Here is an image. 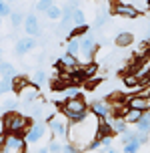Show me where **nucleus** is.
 Here are the masks:
<instances>
[{"label": "nucleus", "mask_w": 150, "mask_h": 153, "mask_svg": "<svg viewBox=\"0 0 150 153\" xmlns=\"http://www.w3.org/2000/svg\"><path fill=\"white\" fill-rule=\"evenodd\" d=\"M98 123H100V119L92 113H88V117L84 121L72 123L70 129H68V139H70L68 143L78 147L80 151L86 149L94 139H98Z\"/></svg>", "instance_id": "f257e3e1"}, {"label": "nucleus", "mask_w": 150, "mask_h": 153, "mask_svg": "<svg viewBox=\"0 0 150 153\" xmlns=\"http://www.w3.org/2000/svg\"><path fill=\"white\" fill-rule=\"evenodd\" d=\"M2 127H4V135L26 137V131L30 127V117L18 113V111L4 113V117H2Z\"/></svg>", "instance_id": "f03ea898"}, {"label": "nucleus", "mask_w": 150, "mask_h": 153, "mask_svg": "<svg viewBox=\"0 0 150 153\" xmlns=\"http://www.w3.org/2000/svg\"><path fill=\"white\" fill-rule=\"evenodd\" d=\"M60 109H62V113L68 117V121H70V125L72 123H80L84 121L86 117H88V105H86V101L78 95V97H74V99H66L62 101V105H60Z\"/></svg>", "instance_id": "7ed1b4c3"}, {"label": "nucleus", "mask_w": 150, "mask_h": 153, "mask_svg": "<svg viewBox=\"0 0 150 153\" xmlns=\"http://www.w3.org/2000/svg\"><path fill=\"white\" fill-rule=\"evenodd\" d=\"M96 48H98V45H96V40H94V34H86V36H82L80 38V59H82V62L86 65L88 62L90 65V61H92V56H94V53H96Z\"/></svg>", "instance_id": "20e7f679"}, {"label": "nucleus", "mask_w": 150, "mask_h": 153, "mask_svg": "<svg viewBox=\"0 0 150 153\" xmlns=\"http://www.w3.org/2000/svg\"><path fill=\"white\" fill-rule=\"evenodd\" d=\"M112 12L116 16H124V18H130V20L138 18V14H140L138 8H134L132 4H126V2H120V0H112Z\"/></svg>", "instance_id": "39448f33"}, {"label": "nucleus", "mask_w": 150, "mask_h": 153, "mask_svg": "<svg viewBox=\"0 0 150 153\" xmlns=\"http://www.w3.org/2000/svg\"><path fill=\"white\" fill-rule=\"evenodd\" d=\"M46 129H48V125H46L44 121H36V123H32L28 127V131H26V141L28 143H38L40 139L46 135Z\"/></svg>", "instance_id": "423d86ee"}, {"label": "nucleus", "mask_w": 150, "mask_h": 153, "mask_svg": "<svg viewBox=\"0 0 150 153\" xmlns=\"http://www.w3.org/2000/svg\"><path fill=\"white\" fill-rule=\"evenodd\" d=\"M88 111L92 115H96L98 119H108L110 113H112V107H110V103H108V101L96 99V101H92V103L88 105Z\"/></svg>", "instance_id": "0eeeda50"}, {"label": "nucleus", "mask_w": 150, "mask_h": 153, "mask_svg": "<svg viewBox=\"0 0 150 153\" xmlns=\"http://www.w3.org/2000/svg\"><path fill=\"white\" fill-rule=\"evenodd\" d=\"M26 143H28V141H26L24 137L6 135V141H4V149H2V151H6V153H24Z\"/></svg>", "instance_id": "6e6552de"}, {"label": "nucleus", "mask_w": 150, "mask_h": 153, "mask_svg": "<svg viewBox=\"0 0 150 153\" xmlns=\"http://www.w3.org/2000/svg\"><path fill=\"white\" fill-rule=\"evenodd\" d=\"M36 46H38V38H34V36H22V38H18V40H16L14 54L22 56V54L30 53V51H34Z\"/></svg>", "instance_id": "1a4fd4ad"}, {"label": "nucleus", "mask_w": 150, "mask_h": 153, "mask_svg": "<svg viewBox=\"0 0 150 153\" xmlns=\"http://www.w3.org/2000/svg\"><path fill=\"white\" fill-rule=\"evenodd\" d=\"M128 109H138V111H150V97H142V95H134V97H128L126 101Z\"/></svg>", "instance_id": "9d476101"}, {"label": "nucleus", "mask_w": 150, "mask_h": 153, "mask_svg": "<svg viewBox=\"0 0 150 153\" xmlns=\"http://www.w3.org/2000/svg\"><path fill=\"white\" fill-rule=\"evenodd\" d=\"M24 32L28 36H38L40 34V22H38V16L34 12L26 14V18H24Z\"/></svg>", "instance_id": "9b49d317"}, {"label": "nucleus", "mask_w": 150, "mask_h": 153, "mask_svg": "<svg viewBox=\"0 0 150 153\" xmlns=\"http://www.w3.org/2000/svg\"><path fill=\"white\" fill-rule=\"evenodd\" d=\"M56 67L68 71V73H74V71L80 69V61H78L76 56H72V54H62V59L56 62Z\"/></svg>", "instance_id": "f8f14e48"}, {"label": "nucleus", "mask_w": 150, "mask_h": 153, "mask_svg": "<svg viewBox=\"0 0 150 153\" xmlns=\"http://www.w3.org/2000/svg\"><path fill=\"white\" fill-rule=\"evenodd\" d=\"M46 125H48V129L52 131V133H56L58 137H68V127H66V125H64L62 121L54 119V115L46 119Z\"/></svg>", "instance_id": "ddd939ff"}, {"label": "nucleus", "mask_w": 150, "mask_h": 153, "mask_svg": "<svg viewBox=\"0 0 150 153\" xmlns=\"http://www.w3.org/2000/svg\"><path fill=\"white\" fill-rule=\"evenodd\" d=\"M20 101H22L26 107H30L32 103H36V101H38V87L30 85L28 89H24V91L20 93Z\"/></svg>", "instance_id": "4468645a"}, {"label": "nucleus", "mask_w": 150, "mask_h": 153, "mask_svg": "<svg viewBox=\"0 0 150 153\" xmlns=\"http://www.w3.org/2000/svg\"><path fill=\"white\" fill-rule=\"evenodd\" d=\"M106 121L110 123V127H112L114 133H120V135H122L124 131H128V123L124 121L122 117H118V115H116V117H108Z\"/></svg>", "instance_id": "2eb2a0df"}, {"label": "nucleus", "mask_w": 150, "mask_h": 153, "mask_svg": "<svg viewBox=\"0 0 150 153\" xmlns=\"http://www.w3.org/2000/svg\"><path fill=\"white\" fill-rule=\"evenodd\" d=\"M142 111H138V109H126L124 113H122V119L128 123V125H136V123L142 119Z\"/></svg>", "instance_id": "dca6fc26"}, {"label": "nucleus", "mask_w": 150, "mask_h": 153, "mask_svg": "<svg viewBox=\"0 0 150 153\" xmlns=\"http://www.w3.org/2000/svg\"><path fill=\"white\" fill-rule=\"evenodd\" d=\"M0 75H2V79H16L18 73H16V69H14L12 62L0 61Z\"/></svg>", "instance_id": "f3484780"}, {"label": "nucleus", "mask_w": 150, "mask_h": 153, "mask_svg": "<svg viewBox=\"0 0 150 153\" xmlns=\"http://www.w3.org/2000/svg\"><path fill=\"white\" fill-rule=\"evenodd\" d=\"M114 42H116V46H130L132 42H134V34H132V32H128V30L118 32L116 38H114Z\"/></svg>", "instance_id": "a211bd4d"}, {"label": "nucleus", "mask_w": 150, "mask_h": 153, "mask_svg": "<svg viewBox=\"0 0 150 153\" xmlns=\"http://www.w3.org/2000/svg\"><path fill=\"white\" fill-rule=\"evenodd\" d=\"M64 54H72V56L78 59V54H80V38H68Z\"/></svg>", "instance_id": "6ab92c4d"}, {"label": "nucleus", "mask_w": 150, "mask_h": 153, "mask_svg": "<svg viewBox=\"0 0 150 153\" xmlns=\"http://www.w3.org/2000/svg\"><path fill=\"white\" fill-rule=\"evenodd\" d=\"M112 135H114V131L110 127V123L106 121V119H100V123H98V139L112 137Z\"/></svg>", "instance_id": "aec40b11"}, {"label": "nucleus", "mask_w": 150, "mask_h": 153, "mask_svg": "<svg viewBox=\"0 0 150 153\" xmlns=\"http://www.w3.org/2000/svg\"><path fill=\"white\" fill-rule=\"evenodd\" d=\"M70 18H72V24H74V26H84V24H86V16H84V12L80 10V8L72 10Z\"/></svg>", "instance_id": "412c9836"}, {"label": "nucleus", "mask_w": 150, "mask_h": 153, "mask_svg": "<svg viewBox=\"0 0 150 153\" xmlns=\"http://www.w3.org/2000/svg\"><path fill=\"white\" fill-rule=\"evenodd\" d=\"M136 131L150 133V113H144V115H142V119L136 123Z\"/></svg>", "instance_id": "4be33fe9"}, {"label": "nucleus", "mask_w": 150, "mask_h": 153, "mask_svg": "<svg viewBox=\"0 0 150 153\" xmlns=\"http://www.w3.org/2000/svg\"><path fill=\"white\" fill-rule=\"evenodd\" d=\"M30 85H32V81H28V79H26V76H16L14 79V91H18V93H22L24 89H28Z\"/></svg>", "instance_id": "5701e85b"}, {"label": "nucleus", "mask_w": 150, "mask_h": 153, "mask_svg": "<svg viewBox=\"0 0 150 153\" xmlns=\"http://www.w3.org/2000/svg\"><path fill=\"white\" fill-rule=\"evenodd\" d=\"M46 83V73L44 69H36L34 73H32V85L34 87H40V85Z\"/></svg>", "instance_id": "b1692460"}, {"label": "nucleus", "mask_w": 150, "mask_h": 153, "mask_svg": "<svg viewBox=\"0 0 150 153\" xmlns=\"http://www.w3.org/2000/svg\"><path fill=\"white\" fill-rule=\"evenodd\" d=\"M24 18H26V16L22 14V10H12V14H10V22H12L14 28H18V26H22V24H24Z\"/></svg>", "instance_id": "393cba45"}, {"label": "nucleus", "mask_w": 150, "mask_h": 153, "mask_svg": "<svg viewBox=\"0 0 150 153\" xmlns=\"http://www.w3.org/2000/svg\"><path fill=\"white\" fill-rule=\"evenodd\" d=\"M106 24H108V12H106V10H98L96 20H94V28H102Z\"/></svg>", "instance_id": "a878e982"}, {"label": "nucleus", "mask_w": 150, "mask_h": 153, "mask_svg": "<svg viewBox=\"0 0 150 153\" xmlns=\"http://www.w3.org/2000/svg\"><path fill=\"white\" fill-rule=\"evenodd\" d=\"M10 91H14V79H2L0 81V95H6Z\"/></svg>", "instance_id": "bb28decb"}, {"label": "nucleus", "mask_w": 150, "mask_h": 153, "mask_svg": "<svg viewBox=\"0 0 150 153\" xmlns=\"http://www.w3.org/2000/svg\"><path fill=\"white\" fill-rule=\"evenodd\" d=\"M2 111H4V113L18 111V101H16V99H6L4 103H2Z\"/></svg>", "instance_id": "cd10ccee"}, {"label": "nucleus", "mask_w": 150, "mask_h": 153, "mask_svg": "<svg viewBox=\"0 0 150 153\" xmlns=\"http://www.w3.org/2000/svg\"><path fill=\"white\" fill-rule=\"evenodd\" d=\"M52 6H54V0H38V2H36V10H38V12H44V14Z\"/></svg>", "instance_id": "c85d7f7f"}, {"label": "nucleus", "mask_w": 150, "mask_h": 153, "mask_svg": "<svg viewBox=\"0 0 150 153\" xmlns=\"http://www.w3.org/2000/svg\"><path fill=\"white\" fill-rule=\"evenodd\" d=\"M136 135H138V131H124V133L120 135L122 145H126V143H130V141H136Z\"/></svg>", "instance_id": "c756f323"}, {"label": "nucleus", "mask_w": 150, "mask_h": 153, "mask_svg": "<svg viewBox=\"0 0 150 153\" xmlns=\"http://www.w3.org/2000/svg\"><path fill=\"white\" fill-rule=\"evenodd\" d=\"M46 16H48L50 20H58V18H62V8H60V6H56V4H54V6L50 8L48 12H46Z\"/></svg>", "instance_id": "7c9ffc66"}, {"label": "nucleus", "mask_w": 150, "mask_h": 153, "mask_svg": "<svg viewBox=\"0 0 150 153\" xmlns=\"http://www.w3.org/2000/svg\"><path fill=\"white\" fill-rule=\"evenodd\" d=\"M86 36V34H88V26H86V24H84V26H74V28H72V32H70V38H78V36Z\"/></svg>", "instance_id": "2f4dec72"}, {"label": "nucleus", "mask_w": 150, "mask_h": 153, "mask_svg": "<svg viewBox=\"0 0 150 153\" xmlns=\"http://www.w3.org/2000/svg\"><path fill=\"white\" fill-rule=\"evenodd\" d=\"M10 14H12V6H10V2L0 0V16L4 18V16H10Z\"/></svg>", "instance_id": "473e14b6"}, {"label": "nucleus", "mask_w": 150, "mask_h": 153, "mask_svg": "<svg viewBox=\"0 0 150 153\" xmlns=\"http://www.w3.org/2000/svg\"><path fill=\"white\" fill-rule=\"evenodd\" d=\"M140 143L138 141H130V143H126L124 145V153H138V149H140Z\"/></svg>", "instance_id": "72a5a7b5"}, {"label": "nucleus", "mask_w": 150, "mask_h": 153, "mask_svg": "<svg viewBox=\"0 0 150 153\" xmlns=\"http://www.w3.org/2000/svg\"><path fill=\"white\" fill-rule=\"evenodd\" d=\"M124 83H126V87H138L140 76H138V75H128L126 79H124Z\"/></svg>", "instance_id": "f704fd0d"}, {"label": "nucleus", "mask_w": 150, "mask_h": 153, "mask_svg": "<svg viewBox=\"0 0 150 153\" xmlns=\"http://www.w3.org/2000/svg\"><path fill=\"white\" fill-rule=\"evenodd\" d=\"M64 101L66 99H74V97H78V91H76V87H66V89H64Z\"/></svg>", "instance_id": "c9c22d12"}, {"label": "nucleus", "mask_w": 150, "mask_h": 153, "mask_svg": "<svg viewBox=\"0 0 150 153\" xmlns=\"http://www.w3.org/2000/svg\"><path fill=\"white\" fill-rule=\"evenodd\" d=\"M148 133H142V131H138V135H136V141H138V143H140V145H146V143H148Z\"/></svg>", "instance_id": "e433bc0d"}, {"label": "nucleus", "mask_w": 150, "mask_h": 153, "mask_svg": "<svg viewBox=\"0 0 150 153\" xmlns=\"http://www.w3.org/2000/svg\"><path fill=\"white\" fill-rule=\"evenodd\" d=\"M62 153H80V149H78V147H74L72 143H66V145L62 147Z\"/></svg>", "instance_id": "4c0bfd02"}, {"label": "nucleus", "mask_w": 150, "mask_h": 153, "mask_svg": "<svg viewBox=\"0 0 150 153\" xmlns=\"http://www.w3.org/2000/svg\"><path fill=\"white\" fill-rule=\"evenodd\" d=\"M48 149H50V153H62V145H60L58 141H52L48 145Z\"/></svg>", "instance_id": "58836bf2"}, {"label": "nucleus", "mask_w": 150, "mask_h": 153, "mask_svg": "<svg viewBox=\"0 0 150 153\" xmlns=\"http://www.w3.org/2000/svg\"><path fill=\"white\" fill-rule=\"evenodd\" d=\"M102 147V143H100V139H94L92 143H90L88 147H86V151H96V149H100Z\"/></svg>", "instance_id": "ea45409f"}, {"label": "nucleus", "mask_w": 150, "mask_h": 153, "mask_svg": "<svg viewBox=\"0 0 150 153\" xmlns=\"http://www.w3.org/2000/svg\"><path fill=\"white\" fill-rule=\"evenodd\" d=\"M94 73H96V65H92V62H90L88 67L84 69V75H86V76H90V75H94Z\"/></svg>", "instance_id": "a19ab883"}, {"label": "nucleus", "mask_w": 150, "mask_h": 153, "mask_svg": "<svg viewBox=\"0 0 150 153\" xmlns=\"http://www.w3.org/2000/svg\"><path fill=\"white\" fill-rule=\"evenodd\" d=\"M100 153H118L116 149H112V147H102L100 149Z\"/></svg>", "instance_id": "79ce46f5"}, {"label": "nucleus", "mask_w": 150, "mask_h": 153, "mask_svg": "<svg viewBox=\"0 0 150 153\" xmlns=\"http://www.w3.org/2000/svg\"><path fill=\"white\" fill-rule=\"evenodd\" d=\"M4 141H6V135H0V153L4 149Z\"/></svg>", "instance_id": "37998d69"}, {"label": "nucleus", "mask_w": 150, "mask_h": 153, "mask_svg": "<svg viewBox=\"0 0 150 153\" xmlns=\"http://www.w3.org/2000/svg\"><path fill=\"white\" fill-rule=\"evenodd\" d=\"M38 153H50V149H48V147H40V149H38Z\"/></svg>", "instance_id": "c03bdc74"}, {"label": "nucleus", "mask_w": 150, "mask_h": 153, "mask_svg": "<svg viewBox=\"0 0 150 153\" xmlns=\"http://www.w3.org/2000/svg\"><path fill=\"white\" fill-rule=\"evenodd\" d=\"M0 135H4V127H2V119H0Z\"/></svg>", "instance_id": "a18cd8bd"}, {"label": "nucleus", "mask_w": 150, "mask_h": 153, "mask_svg": "<svg viewBox=\"0 0 150 153\" xmlns=\"http://www.w3.org/2000/svg\"><path fill=\"white\" fill-rule=\"evenodd\" d=\"M0 61H2V48H0Z\"/></svg>", "instance_id": "49530a36"}, {"label": "nucleus", "mask_w": 150, "mask_h": 153, "mask_svg": "<svg viewBox=\"0 0 150 153\" xmlns=\"http://www.w3.org/2000/svg\"><path fill=\"white\" fill-rule=\"evenodd\" d=\"M0 26H2V16H0Z\"/></svg>", "instance_id": "de8ad7c7"}, {"label": "nucleus", "mask_w": 150, "mask_h": 153, "mask_svg": "<svg viewBox=\"0 0 150 153\" xmlns=\"http://www.w3.org/2000/svg\"><path fill=\"white\" fill-rule=\"evenodd\" d=\"M4 2H12V0H4Z\"/></svg>", "instance_id": "09e8293b"}]
</instances>
